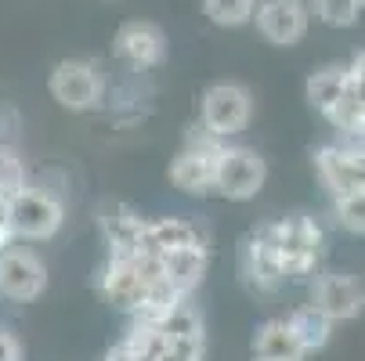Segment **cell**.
Segmentation results:
<instances>
[{
  "instance_id": "cell-30",
  "label": "cell",
  "mask_w": 365,
  "mask_h": 361,
  "mask_svg": "<svg viewBox=\"0 0 365 361\" xmlns=\"http://www.w3.org/2000/svg\"><path fill=\"white\" fill-rule=\"evenodd\" d=\"M354 4H358V8H365V0H354Z\"/></svg>"
},
{
  "instance_id": "cell-23",
  "label": "cell",
  "mask_w": 365,
  "mask_h": 361,
  "mask_svg": "<svg viewBox=\"0 0 365 361\" xmlns=\"http://www.w3.org/2000/svg\"><path fill=\"white\" fill-rule=\"evenodd\" d=\"M307 11H315L326 26H336V29H344V26H354L358 22V4L354 0H307Z\"/></svg>"
},
{
  "instance_id": "cell-22",
  "label": "cell",
  "mask_w": 365,
  "mask_h": 361,
  "mask_svg": "<svg viewBox=\"0 0 365 361\" xmlns=\"http://www.w3.org/2000/svg\"><path fill=\"white\" fill-rule=\"evenodd\" d=\"M155 329H160L167 340H192V336H202V315L195 311L188 300H181Z\"/></svg>"
},
{
  "instance_id": "cell-31",
  "label": "cell",
  "mask_w": 365,
  "mask_h": 361,
  "mask_svg": "<svg viewBox=\"0 0 365 361\" xmlns=\"http://www.w3.org/2000/svg\"><path fill=\"white\" fill-rule=\"evenodd\" d=\"M250 361H257V357H250Z\"/></svg>"
},
{
  "instance_id": "cell-12",
  "label": "cell",
  "mask_w": 365,
  "mask_h": 361,
  "mask_svg": "<svg viewBox=\"0 0 365 361\" xmlns=\"http://www.w3.org/2000/svg\"><path fill=\"white\" fill-rule=\"evenodd\" d=\"M116 58L130 69H155L167 58V36L152 22H123L116 33Z\"/></svg>"
},
{
  "instance_id": "cell-10",
  "label": "cell",
  "mask_w": 365,
  "mask_h": 361,
  "mask_svg": "<svg viewBox=\"0 0 365 361\" xmlns=\"http://www.w3.org/2000/svg\"><path fill=\"white\" fill-rule=\"evenodd\" d=\"M98 289H101V300H106L113 311L134 315L145 289H148L138 264H134V253H109L106 268H101V278H98Z\"/></svg>"
},
{
  "instance_id": "cell-7",
  "label": "cell",
  "mask_w": 365,
  "mask_h": 361,
  "mask_svg": "<svg viewBox=\"0 0 365 361\" xmlns=\"http://www.w3.org/2000/svg\"><path fill=\"white\" fill-rule=\"evenodd\" d=\"M315 167L333 202L365 192V145H322Z\"/></svg>"
},
{
  "instance_id": "cell-13",
  "label": "cell",
  "mask_w": 365,
  "mask_h": 361,
  "mask_svg": "<svg viewBox=\"0 0 365 361\" xmlns=\"http://www.w3.org/2000/svg\"><path fill=\"white\" fill-rule=\"evenodd\" d=\"M185 246H206V242H202V231H199L192 221H181V217H155V221H145L138 253L167 256V253L185 249Z\"/></svg>"
},
{
  "instance_id": "cell-11",
  "label": "cell",
  "mask_w": 365,
  "mask_h": 361,
  "mask_svg": "<svg viewBox=\"0 0 365 361\" xmlns=\"http://www.w3.org/2000/svg\"><path fill=\"white\" fill-rule=\"evenodd\" d=\"M311 11L304 0H264L257 8V29L275 47H293L304 40Z\"/></svg>"
},
{
  "instance_id": "cell-26",
  "label": "cell",
  "mask_w": 365,
  "mask_h": 361,
  "mask_svg": "<svg viewBox=\"0 0 365 361\" xmlns=\"http://www.w3.org/2000/svg\"><path fill=\"white\" fill-rule=\"evenodd\" d=\"M347 87H351V94L361 101V105H365V51L347 66Z\"/></svg>"
},
{
  "instance_id": "cell-15",
  "label": "cell",
  "mask_w": 365,
  "mask_h": 361,
  "mask_svg": "<svg viewBox=\"0 0 365 361\" xmlns=\"http://www.w3.org/2000/svg\"><path fill=\"white\" fill-rule=\"evenodd\" d=\"M206 268H210V249L206 246H185L163 256V275L181 296H192L199 289V282L206 278Z\"/></svg>"
},
{
  "instance_id": "cell-20",
  "label": "cell",
  "mask_w": 365,
  "mask_h": 361,
  "mask_svg": "<svg viewBox=\"0 0 365 361\" xmlns=\"http://www.w3.org/2000/svg\"><path fill=\"white\" fill-rule=\"evenodd\" d=\"M22 188H29V170H26L22 152L15 145H0V195L11 199Z\"/></svg>"
},
{
  "instance_id": "cell-28",
  "label": "cell",
  "mask_w": 365,
  "mask_h": 361,
  "mask_svg": "<svg viewBox=\"0 0 365 361\" xmlns=\"http://www.w3.org/2000/svg\"><path fill=\"white\" fill-rule=\"evenodd\" d=\"M8 202H11V199L0 195V249H8V246H15V242H19V239H15V231H11V214H8Z\"/></svg>"
},
{
  "instance_id": "cell-19",
  "label": "cell",
  "mask_w": 365,
  "mask_h": 361,
  "mask_svg": "<svg viewBox=\"0 0 365 361\" xmlns=\"http://www.w3.org/2000/svg\"><path fill=\"white\" fill-rule=\"evenodd\" d=\"M344 90H347V66H326V69L307 76V101H311V109H319L322 116H329L336 109Z\"/></svg>"
},
{
  "instance_id": "cell-21",
  "label": "cell",
  "mask_w": 365,
  "mask_h": 361,
  "mask_svg": "<svg viewBox=\"0 0 365 361\" xmlns=\"http://www.w3.org/2000/svg\"><path fill=\"white\" fill-rule=\"evenodd\" d=\"M202 11L214 26L221 29H235V26H246L257 11V0H202Z\"/></svg>"
},
{
  "instance_id": "cell-6",
  "label": "cell",
  "mask_w": 365,
  "mask_h": 361,
  "mask_svg": "<svg viewBox=\"0 0 365 361\" xmlns=\"http://www.w3.org/2000/svg\"><path fill=\"white\" fill-rule=\"evenodd\" d=\"M47 87H51L58 105L69 109V113H91V109L101 105V98H106V80H101V73L91 62H80V58L58 62L51 80H47Z\"/></svg>"
},
{
  "instance_id": "cell-2",
  "label": "cell",
  "mask_w": 365,
  "mask_h": 361,
  "mask_svg": "<svg viewBox=\"0 0 365 361\" xmlns=\"http://www.w3.org/2000/svg\"><path fill=\"white\" fill-rule=\"evenodd\" d=\"M8 214H11V231L19 242H40L66 224V199L29 184L19 195H11Z\"/></svg>"
},
{
  "instance_id": "cell-16",
  "label": "cell",
  "mask_w": 365,
  "mask_h": 361,
  "mask_svg": "<svg viewBox=\"0 0 365 361\" xmlns=\"http://www.w3.org/2000/svg\"><path fill=\"white\" fill-rule=\"evenodd\" d=\"M141 228H145V217L134 214L130 206H123V202L106 206V214H101V231H106L109 253H138Z\"/></svg>"
},
{
  "instance_id": "cell-1",
  "label": "cell",
  "mask_w": 365,
  "mask_h": 361,
  "mask_svg": "<svg viewBox=\"0 0 365 361\" xmlns=\"http://www.w3.org/2000/svg\"><path fill=\"white\" fill-rule=\"evenodd\" d=\"M253 239L264 242L286 268L289 278L311 275L326 253V235L311 217H282L253 228Z\"/></svg>"
},
{
  "instance_id": "cell-14",
  "label": "cell",
  "mask_w": 365,
  "mask_h": 361,
  "mask_svg": "<svg viewBox=\"0 0 365 361\" xmlns=\"http://www.w3.org/2000/svg\"><path fill=\"white\" fill-rule=\"evenodd\" d=\"M242 275H246L250 289H257V293H275V289H282L289 282L282 261L260 239H253V235L242 246Z\"/></svg>"
},
{
  "instance_id": "cell-24",
  "label": "cell",
  "mask_w": 365,
  "mask_h": 361,
  "mask_svg": "<svg viewBox=\"0 0 365 361\" xmlns=\"http://www.w3.org/2000/svg\"><path fill=\"white\" fill-rule=\"evenodd\" d=\"M333 217L344 231H354V235H365V192L351 195V199H340L333 202Z\"/></svg>"
},
{
  "instance_id": "cell-29",
  "label": "cell",
  "mask_w": 365,
  "mask_h": 361,
  "mask_svg": "<svg viewBox=\"0 0 365 361\" xmlns=\"http://www.w3.org/2000/svg\"><path fill=\"white\" fill-rule=\"evenodd\" d=\"M358 145H365V113H361V120H358V127H354V134H351Z\"/></svg>"
},
{
  "instance_id": "cell-3",
  "label": "cell",
  "mask_w": 365,
  "mask_h": 361,
  "mask_svg": "<svg viewBox=\"0 0 365 361\" xmlns=\"http://www.w3.org/2000/svg\"><path fill=\"white\" fill-rule=\"evenodd\" d=\"M268 181V163L246 145H221L217 152V170H214V192L235 202L253 199Z\"/></svg>"
},
{
  "instance_id": "cell-9",
  "label": "cell",
  "mask_w": 365,
  "mask_h": 361,
  "mask_svg": "<svg viewBox=\"0 0 365 361\" xmlns=\"http://www.w3.org/2000/svg\"><path fill=\"white\" fill-rule=\"evenodd\" d=\"M311 307L336 325V322H351L365 311V286L354 275H340V271H322L311 282Z\"/></svg>"
},
{
  "instance_id": "cell-17",
  "label": "cell",
  "mask_w": 365,
  "mask_h": 361,
  "mask_svg": "<svg viewBox=\"0 0 365 361\" xmlns=\"http://www.w3.org/2000/svg\"><path fill=\"white\" fill-rule=\"evenodd\" d=\"M253 357L257 361H304V350L293 340L286 318H272L253 336Z\"/></svg>"
},
{
  "instance_id": "cell-5",
  "label": "cell",
  "mask_w": 365,
  "mask_h": 361,
  "mask_svg": "<svg viewBox=\"0 0 365 361\" xmlns=\"http://www.w3.org/2000/svg\"><path fill=\"white\" fill-rule=\"evenodd\" d=\"M225 141L210 137L206 130L192 134L185 148L170 159V184L185 195H206L214 192V170H217V152Z\"/></svg>"
},
{
  "instance_id": "cell-18",
  "label": "cell",
  "mask_w": 365,
  "mask_h": 361,
  "mask_svg": "<svg viewBox=\"0 0 365 361\" xmlns=\"http://www.w3.org/2000/svg\"><path fill=\"white\" fill-rule=\"evenodd\" d=\"M286 325H289V333H293V340L300 343L304 354L322 350L329 343V336H333V322L319 311V307H311V303L297 307V311L286 318Z\"/></svg>"
},
{
  "instance_id": "cell-25",
  "label": "cell",
  "mask_w": 365,
  "mask_h": 361,
  "mask_svg": "<svg viewBox=\"0 0 365 361\" xmlns=\"http://www.w3.org/2000/svg\"><path fill=\"white\" fill-rule=\"evenodd\" d=\"M202 350H206L202 336H192V340H167L155 361H202Z\"/></svg>"
},
{
  "instance_id": "cell-4",
  "label": "cell",
  "mask_w": 365,
  "mask_h": 361,
  "mask_svg": "<svg viewBox=\"0 0 365 361\" xmlns=\"http://www.w3.org/2000/svg\"><path fill=\"white\" fill-rule=\"evenodd\" d=\"M199 116H202L206 134L217 137V141H228V137L246 130V123L253 116V98L242 83H214L202 94Z\"/></svg>"
},
{
  "instance_id": "cell-8",
  "label": "cell",
  "mask_w": 365,
  "mask_h": 361,
  "mask_svg": "<svg viewBox=\"0 0 365 361\" xmlns=\"http://www.w3.org/2000/svg\"><path fill=\"white\" fill-rule=\"evenodd\" d=\"M43 289H47V268L33 249L19 242L0 249V296L15 303H29Z\"/></svg>"
},
{
  "instance_id": "cell-27",
  "label": "cell",
  "mask_w": 365,
  "mask_h": 361,
  "mask_svg": "<svg viewBox=\"0 0 365 361\" xmlns=\"http://www.w3.org/2000/svg\"><path fill=\"white\" fill-rule=\"evenodd\" d=\"M0 361H22V343L11 329H0Z\"/></svg>"
}]
</instances>
